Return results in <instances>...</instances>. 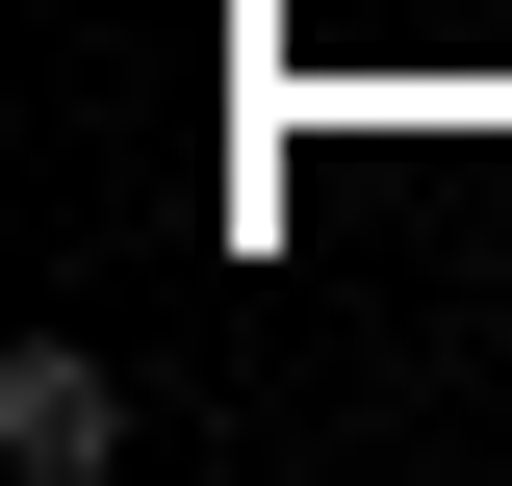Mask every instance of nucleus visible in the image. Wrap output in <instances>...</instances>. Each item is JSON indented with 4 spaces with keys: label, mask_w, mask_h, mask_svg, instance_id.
Returning a JSON list of instances; mask_svg holds the SVG:
<instances>
[{
    "label": "nucleus",
    "mask_w": 512,
    "mask_h": 486,
    "mask_svg": "<svg viewBox=\"0 0 512 486\" xmlns=\"http://www.w3.org/2000/svg\"><path fill=\"white\" fill-rule=\"evenodd\" d=\"M0 461H26V486H103L128 461V384L103 359H0Z\"/></svg>",
    "instance_id": "nucleus-1"
}]
</instances>
